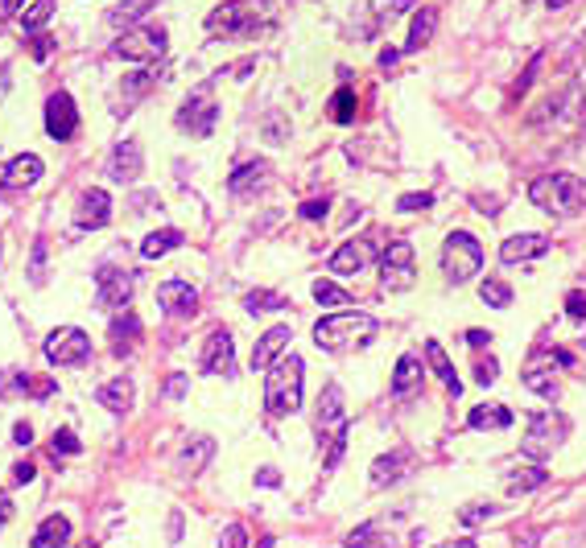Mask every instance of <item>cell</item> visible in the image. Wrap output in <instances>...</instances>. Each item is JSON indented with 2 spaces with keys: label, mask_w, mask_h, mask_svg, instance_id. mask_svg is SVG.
<instances>
[{
  "label": "cell",
  "mask_w": 586,
  "mask_h": 548,
  "mask_svg": "<svg viewBox=\"0 0 586 548\" xmlns=\"http://www.w3.org/2000/svg\"><path fill=\"white\" fill-rule=\"evenodd\" d=\"M326 112H331L334 124H352V120H355V91L352 87H339V91H334V99L326 103Z\"/></svg>",
  "instance_id": "8d00e7d4"
},
{
  "label": "cell",
  "mask_w": 586,
  "mask_h": 548,
  "mask_svg": "<svg viewBox=\"0 0 586 548\" xmlns=\"http://www.w3.org/2000/svg\"><path fill=\"white\" fill-rule=\"evenodd\" d=\"M42 157L37 153H21L13 157L9 165H0V194H9V190H29L37 178H42Z\"/></svg>",
  "instance_id": "5bb4252c"
},
{
  "label": "cell",
  "mask_w": 586,
  "mask_h": 548,
  "mask_svg": "<svg viewBox=\"0 0 586 548\" xmlns=\"http://www.w3.org/2000/svg\"><path fill=\"white\" fill-rule=\"evenodd\" d=\"M425 359H430L433 376H438V379H442V384H446V392H454V396L462 392L459 376H454V363L446 359V351H442V342H425Z\"/></svg>",
  "instance_id": "4dcf8cb0"
},
{
  "label": "cell",
  "mask_w": 586,
  "mask_h": 548,
  "mask_svg": "<svg viewBox=\"0 0 586 548\" xmlns=\"http://www.w3.org/2000/svg\"><path fill=\"white\" fill-rule=\"evenodd\" d=\"M211 454H215V441H211V437H194L190 445H182V454H178V470H182V475H199V470L207 466Z\"/></svg>",
  "instance_id": "f1b7e54d"
},
{
  "label": "cell",
  "mask_w": 586,
  "mask_h": 548,
  "mask_svg": "<svg viewBox=\"0 0 586 548\" xmlns=\"http://www.w3.org/2000/svg\"><path fill=\"white\" fill-rule=\"evenodd\" d=\"M467 342L479 351V347H487V342H492V334H483V330H467Z\"/></svg>",
  "instance_id": "9f6ffc18"
},
{
  "label": "cell",
  "mask_w": 586,
  "mask_h": 548,
  "mask_svg": "<svg viewBox=\"0 0 586 548\" xmlns=\"http://www.w3.org/2000/svg\"><path fill=\"white\" fill-rule=\"evenodd\" d=\"M479 297H483L492 309H508V306H512V289H508L504 280H483V285H479Z\"/></svg>",
  "instance_id": "60d3db41"
},
{
  "label": "cell",
  "mask_w": 586,
  "mask_h": 548,
  "mask_svg": "<svg viewBox=\"0 0 586 548\" xmlns=\"http://www.w3.org/2000/svg\"><path fill=\"white\" fill-rule=\"evenodd\" d=\"M492 515H496V507H492V504H471L467 512H459V524H467V528H475V524L492 520Z\"/></svg>",
  "instance_id": "ee69618b"
},
{
  "label": "cell",
  "mask_w": 586,
  "mask_h": 548,
  "mask_svg": "<svg viewBox=\"0 0 586 548\" xmlns=\"http://www.w3.org/2000/svg\"><path fill=\"white\" fill-rule=\"evenodd\" d=\"M55 379H34V376H21V371H0V396L13 400V396H50L55 392Z\"/></svg>",
  "instance_id": "ffe728a7"
},
{
  "label": "cell",
  "mask_w": 586,
  "mask_h": 548,
  "mask_svg": "<svg viewBox=\"0 0 586 548\" xmlns=\"http://www.w3.org/2000/svg\"><path fill=\"white\" fill-rule=\"evenodd\" d=\"M343 548H388V540H384V532H380L376 524H360L355 532H347Z\"/></svg>",
  "instance_id": "74e56055"
},
{
  "label": "cell",
  "mask_w": 586,
  "mask_h": 548,
  "mask_svg": "<svg viewBox=\"0 0 586 548\" xmlns=\"http://www.w3.org/2000/svg\"><path fill=\"white\" fill-rule=\"evenodd\" d=\"M108 219H112V198H108V190H100V186L83 190V194H79V207H74V223L95 231V227H108Z\"/></svg>",
  "instance_id": "9a60e30c"
},
{
  "label": "cell",
  "mask_w": 586,
  "mask_h": 548,
  "mask_svg": "<svg viewBox=\"0 0 586 548\" xmlns=\"http://www.w3.org/2000/svg\"><path fill=\"white\" fill-rule=\"evenodd\" d=\"M186 387H190L186 376H174L170 384H165V396H170V400H178V396H186Z\"/></svg>",
  "instance_id": "f5cc1de1"
},
{
  "label": "cell",
  "mask_w": 586,
  "mask_h": 548,
  "mask_svg": "<svg viewBox=\"0 0 586 548\" xmlns=\"http://www.w3.org/2000/svg\"><path fill=\"white\" fill-rule=\"evenodd\" d=\"M442 548H479L475 540H451V544H442Z\"/></svg>",
  "instance_id": "91938a15"
},
{
  "label": "cell",
  "mask_w": 586,
  "mask_h": 548,
  "mask_svg": "<svg viewBox=\"0 0 586 548\" xmlns=\"http://www.w3.org/2000/svg\"><path fill=\"white\" fill-rule=\"evenodd\" d=\"M219 548H248V528L243 524H227L223 536H219Z\"/></svg>",
  "instance_id": "f6af8a7d"
},
{
  "label": "cell",
  "mask_w": 586,
  "mask_h": 548,
  "mask_svg": "<svg viewBox=\"0 0 586 548\" xmlns=\"http://www.w3.org/2000/svg\"><path fill=\"white\" fill-rule=\"evenodd\" d=\"M326 198H310V202H302V219H310V223H318V219H326Z\"/></svg>",
  "instance_id": "681fc988"
},
{
  "label": "cell",
  "mask_w": 586,
  "mask_h": 548,
  "mask_svg": "<svg viewBox=\"0 0 586 548\" xmlns=\"http://www.w3.org/2000/svg\"><path fill=\"white\" fill-rule=\"evenodd\" d=\"M566 314L570 318H586V293L582 289H574V293L566 297Z\"/></svg>",
  "instance_id": "f907efd6"
},
{
  "label": "cell",
  "mask_w": 586,
  "mask_h": 548,
  "mask_svg": "<svg viewBox=\"0 0 586 548\" xmlns=\"http://www.w3.org/2000/svg\"><path fill=\"white\" fill-rule=\"evenodd\" d=\"M50 17H55V0H37V5H25V13H21V29H25V34H34V29H42Z\"/></svg>",
  "instance_id": "ab89813d"
},
{
  "label": "cell",
  "mask_w": 586,
  "mask_h": 548,
  "mask_svg": "<svg viewBox=\"0 0 586 548\" xmlns=\"http://www.w3.org/2000/svg\"><path fill=\"white\" fill-rule=\"evenodd\" d=\"M261 25V5L256 0H227L215 13H207V29L223 37H240V34H256Z\"/></svg>",
  "instance_id": "8992f818"
},
{
  "label": "cell",
  "mask_w": 586,
  "mask_h": 548,
  "mask_svg": "<svg viewBox=\"0 0 586 548\" xmlns=\"http://www.w3.org/2000/svg\"><path fill=\"white\" fill-rule=\"evenodd\" d=\"M116 54L124 63H154V58L165 54V29H154V25L128 29V34L116 37Z\"/></svg>",
  "instance_id": "9c48e42d"
},
{
  "label": "cell",
  "mask_w": 586,
  "mask_h": 548,
  "mask_svg": "<svg viewBox=\"0 0 586 548\" xmlns=\"http://www.w3.org/2000/svg\"><path fill=\"white\" fill-rule=\"evenodd\" d=\"M380 280H384V289H409L413 285V243H405V240L388 243L384 260H380Z\"/></svg>",
  "instance_id": "30bf717a"
},
{
  "label": "cell",
  "mask_w": 586,
  "mask_h": 548,
  "mask_svg": "<svg viewBox=\"0 0 586 548\" xmlns=\"http://www.w3.org/2000/svg\"><path fill=\"white\" fill-rule=\"evenodd\" d=\"M524 387H532V392H541L545 400H558V384H553L550 376H545V371H524Z\"/></svg>",
  "instance_id": "b9f144b4"
},
{
  "label": "cell",
  "mask_w": 586,
  "mask_h": 548,
  "mask_svg": "<svg viewBox=\"0 0 586 548\" xmlns=\"http://www.w3.org/2000/svg\"><path fill=\"white\" fill-rule=\"evenodd\" d=\"M136 342H141V318H136L133 309H120V314L112 318V351L133 355Z\"/></svg>",
  "instance_id": "7402d4cb"
},
{
  "label": "cell",
  "mask_w": 586,
  "mask_h": 548,
  "mask_svg": "<svg viewBox=\"0 0 586 548\" xmlns=\"http://www.w3.org/2000/svg\"><path fill=\"white\" fill-rule=\"evenodd\" d=\"M141 165H144L141 141H124V144H116V153H112V161H108V173L120 181V186H124V181L141 178Z\"/></svg>",
  "instance_id": "44dd1931"
},
{
  "label": "cell",
  "mask_w": 586,
  "mask_h": 548,
  "mask_svg": "<svg viewBox=\"0 0 586 548\" xmlns=\"http://www.w3.org/2000/svg\"><path fill=\"white\" fill-rule=\"evenodd\" d=\"M178 243H182V231L165 227V231H154L149 240L141 243V256H144V260H162L165 252H174V248H178Z\"/></svg>",
  "instance_id": "d6a6232c"
},
{
  "label": "cell",
  "mask_w": 586,
  "mask_h": 548,
  "mask_svg": "<svg viewBox=\"0 0 586 548\" xmlns=\"http://www.w3.org/2000/svg\"><path fill=\"white\" fill-rule=\"evenodd\" d=\"M302 379H306V363L302 355H281L264 376V408L269 416H289L302 408Z\"/></svg>",
  "instance_id": "6da1fadb"
},
{
  "label": "cell",
  "mask_w": 586,
  "mask_h": 548,
  "mask_svg": "<svg viewBox=\"0 0 586 548\" xmlns=\"http://www.w3.org/2000/svg\"><path fill=\"white\" fill-rule=\"evenodd\" d=\"M475 379H479V384H496V379H500V363L496 359H479L475 363Z\"/></svg>",
  "instance_id": "7dc6e473"
},
{
  "label": "cell",
  "mask_w": 586,
  "mask_h": 548,
  "mask_svg": "<svg viewBox=\"0 0 586 548\" xmlns=\"http://www.w3.org/2000/svg\"><path fill=\"white\" fill-rule=\"evenodd\" d=\"M401 58V50H384V54H380V66H392Z\"/></svg>",
  "instance_id": "680465c9"
},
{
  "label": "cell",
  "mask_w": 586,
  "mask_h": 548,
  "mask_svg": "<svg viewBox=\"0 0 586 548\" xmlns=\"http://www.w3.org/2000/svg\"><path fill=\"white\" fill-rule=\"evenodd\" d=\"M372 260V243L368 240H352V243H339L331 256V272H360L363 264Z\"/></svg>",
  "instance_id": "cb8c5ba5"
},
{
  "label": "cell",
  "mask_w": 586,
  "mask_h": 548,
  "mask_svg": "<svg viewBox=\"0 0 586 548\" xmlns=\"http://www.w3.org/2000/svg\"><path fill=\"white\" fill-rule=\"evenodd\" d=\"M422 359L417 355H401L397 359V371H392V396H409L417 392V384H422Z\"/></svg>",
  "instance_id": "83f0119b"
},
{
  "label": "cell",
  "mask_w": 586,
  "mask_h": 548,
  "mask_svg": "<svg viewBox=\"0 0 586 548\" xmlns=\"http://www.w3.org/2000/svg\"><path fill=\"white\" fill-rule=\"evenodd\" d=\"M45 359L55 367H79L91 359V338L79 326H58L50 338H45Z\"/></svg>",
  "instance_id": "ba28073f"
},
{
  "label": "cell",
  "mask_w": 586,
  "mask_h": 548,
  "mask_svg": "<svg viewBox=\"0 0 586 548\" xmlns=\"http://www.w3.org/2000/svg\"><path fill=\"white\" fill-rule=\"evenodd\" d=\"M133 396H136V387H133V379H112V384H104L100 392H95V400H100L108 413H128L133 408Z\"/></svg>",
  "instance_id": "4316f807"
},
{
  "label": "cell",
  "mask_w": 586,
  "mask_h": 548,
  "mask_svg": "<svg viewBox=\"0 0 586 548\" xmlns=\"http://www.w3.org/2000/svg\"><path fill=\"white\" fill-rule=\"evenodd\" d=\"M128 297H133V272L104 264V269L95 272V301H100L104 309H124Z\"/></svg>",
  "instance_id": "8fae6325"
},
{
  "label": "cell",
  "mask_w": 586,
  "mask_h": 548,
  "mask_svg": "<svg viewBox=\"0 0 586 548\" xmlns=\"http://www.w3.org/2000/svg\"><path fill=\"white\" fill-rule=\"evenodd\" d=\"M471 429H508L512 425V408L504 405H475L467 416Z\"/></svg>",
  "instance_id": "f546056e"
},
{
  "label": "cell",
  "mask_w": 586,
  "mask_h": 548,
  "mask_svg": "<svg viewBox=\"0 0 586 548\" xmlns=\"http://www.w3.org/2000/svg\"><path fill=\"white\" fill-rule=\"evenodd\" d=\"M203 371H207V376H232L235 371V342L223 326L211 330L207 342H203Z\"/></svg>",
  "instance_id": "4fadbf2b"
},
{
  "label": "cell",
  "mask_w": 586,
  "mask_h": 548,
  "mask_svg": "<svg viewBox=\"0 0 586 548\" xmlns=\"http://www.w3.org/2000/svg\"><path fill=\"white\" fill-rule=\"evenodd\" d=\"M256 483H261V486H281V475L273 466H264L261 475H256Z\"/></svg>",
  "instance_id": "11a10c76"
},
{
  "label": "cell",
  "mask_w": 586,
  "mask_h": 548,
  "mask_svg": "<svg viewBox=\"0 0 586 548\" xmlns=\"http://www.w3.org/2000/svg\"><path fill=\"white\" fill-rule=\"evenodd\" d=\"M479 269H483V248H479L475 235L467 231H451L442 243V272L454 280V285H462V280L479 277Z\"/></svg>",
  "instance_id": "277c9868"
},
{
  "label": "cell",
  "mask_w": 586,
  "mask_h": 548,
  "mask_svg": "<svg viewBox=\"0 0 586 548\" xmlns=\"http://www.w3.org/2000/svg\"><path fill=\"white\" fill-rule=\"evenodd\" d=\"M29 280H34V285H42L45 280V243L42 240L34 243V269H29Z\"/></svg>",
  "instance_id": "c3c4849f"
},
{
  "label": "cell",
  "mask_w": 586,
  "mask_h": 548,
  "mask_svg": "<svg viewBox=\"0 0 586 548\" xmlns=\"http://www.w3.org/2000/svg\"><path fill=\"white\" fill-rule=\"evenodd\" d=\"M219 120V108H215V91H211V83H199V87L186 95V103H182L178 112V128L190 136H211V128H215Z\"/></svg>",
  "instance_id": "52a82bcc"
},
{
  "label": "cell",
  "mask_w": 586,
  "mask_h": 548,
  "mask_svg": "<svg viewBox=\"0 0 586 548\" xmlns=\"http://www.w3.org/2000/svg\"><path fill=\"white\" fill-rule=\"evenodd\" d=\"M243 309L248 314H273V309H285V297L273 293V289H253V293L243 297Z\"/></svg>",
  "instance_id": "d590c367"
},
{
  "label": "cell",
  "mask_w": 586,
  "mask_h": 548,
  "mask_svg": "<svg viewBox=\"0 0 586 548\" xmlns=\"http://www.w3.org/2000/svg\"><path fill=\"white\" fill-rule=\"evenodd\" d=\"M13 441H17V445H29V441H34V429H29L25 421H17L13 425Z\"/></svg>",
  "instance_id": "db71d44e"
},
{
  "label": "cell",
  "mask_w": 586,
  "mask_h": 548,
  "mask_svg": "<svg viewBox=\"0 0 586 548\" xmlns=\"http://www.w3.org/2000/svg\"><path fill=\"white\" fill-rule=\"evenodd\" d=\"M433 29H438V13H433V9H417L413 13V25H409L405 50H422V45H430Z\"/></svg>",
  "instance_id": "1f68e13d"
},
{
  "label": "cell",
  "mask_w": 586,
  "mask_h": 548,
  "mask_svg": "<svg viewBox=\"0 0 586 548\" xmlns=\"http://www.w3.org/2000/svg\"><path fill=\"white\" fill-rule=\"evenodd\" d=\"M314 301L326 309H339V306H352V293L339 285H331V280H314Z\"/></svg>",
  "instance_id": "f35d334b"
},
{
  "label": "cell",
  "mask_w": 586,
  "mask_h": 548,
  "mask_svg": "<svg viewBox=\"0 0 586 548\" xmlns=\"http://www.w3.org/2000/svg\"><path fill=\"white\" fill-rule=\"evenodd\" d=\"M529 202L532 207H541L545 215H558V219H570L586 207V186L582 178L574 173H545L529 186Z\"/></svg>",
  "instance_id": "7a4b0ae2"
},
{
  "label": "cell",
  "mask_w": 586,
  "mask_h": 548,
  "mask_svg": "<svg viewBox=\"0 0 586 548\" xmlns=\"http://www.w3.org/2000/svg\"><path fill=\"white\" fill-rule=\"evenodd\" d=\"M561 5H566V0H550V9H561Z\"/></svg>",
  "instance_id": "6125c7cd"
},
{
  "label": "cell",
  "mask_w": 586,
  "mask_h": 548,
  "mask_svg": "<svg viewBox=\"0 0 586 548\" xmlns=\"http://www.w3.org/2000/svg\"><path fill=\"white\" fill-rule=\"evenodd\" d=\"M561 437H566V416H558L553 408H541V413L529 416V433H524L521 450L529 454L532 462H545L553 450H558Z\"/></svg>",
  "instance_id": "5b68a950"
},
{
  "label": "cell",
  "mask_w": 586,
  "mask_h": 548,
  "mask_svg": "<svg viewBox=\"0 0 586 548\" xmlns=\"http://www.w3.org/2000/svg\"><path fill=\"white\" fill-rule=\"evenodd\" d=\"M50 45H55L50 37H37V42H34V58H50Z\"/></svg>",
  "instance_id": "6f0895ef"
},
{
  "label": "cell",
  "mask_w": 586,
  "mask_h": 548,
  "mask_svg": "<svg viewBox=\"0 0 586 548\" xmlns=\"http://www.w3.org/2000/svg\"><path fill=\"white\" fill-rule=\"evenodd\" d=\"M409 462H413V450H409V445H401V450H392V454H384V458H376V462H372V486L397 483L401 470H405Z\"/></svg>",
  "instance_id": "484cf974"
},
{
  "label": "cell",
  "mask_w": 586,
  "mask_h": 548,
  "mask_svg": "<svg viewBox=\"0 0 586 548\" xmlns=\"http://www.w3.org/2000/svg\"><path fill=\"white\" fill-rule=\"evenodd\" d=\"M264 186H269V165L264 161H248L227 178V190H232L235 198H248L253 190H264Z\"/></svg>",
  "instance_id": "d4e9b609"
},
{
  "label": "cell",
  "mask_w": 586,
  "mask_h": 548,
  "mask_svg": "<svg viewBox=\"0 0 586 548\" xmlns=\"http://www.w3.org/2000/svg\"><path fill=\"white\" fill-rule=\"evenodd\" d=\"M157 0H116V9L108 13L112 25H136V21L144 17V13L154 9Z\"/></svg>",
  "instance_id": "836d02e7"
},
{
  "label": "cell",
  "mask_w": 586,
  "mask_h": 548,
  "mask_svg": "<svg viewBox=\"0 0 586 548\" xmlns=\"http://www.w3.org/2000/svg\"><path fill=\"white\" fill-rule=\"evenodd\" d=\"M45 132L55 141H71L79 132V112H74V99L66 91H55L45 99Z\"/></svg>",
  "instance_id": "7c38bea8"
},
{
  "label": "cell",
  "mask_w": 586,
  "mask_h": 548,
  "mask_svg": "<svg viewBox=\"0 0 586 548\" xmlns=\"http://www.w3.org/2000/svg\"><path fill=\"white\" fill-rule=\"evenodd\" d=\"M376 318L372 314H355V309H347V314H331L323 318V322L314 326V342L323 347V351H352V347H363V342H372V334H376Z\"/></svg>",
  "instance_id": "3957f363"
},
{
  "label": "cell",
  "mask_w": 586,
  "mask_h": 548,
  "mask_svg": "<svg viewBox=\"0 0 586 548\" xmlns=\"http://www.w3.org/2000/svg\"><path fill=\"white\" fill-rule=\"evenodd\" d=\"M34 462H17V466H13V486H25V483H34Z\"/></svg>",
  "instance_id": "816d5d0a"
},
{
  "label": "cell",
  "mask_w": 586,
  "mask_h": 548,
  "mask_svg": "<svg viewBox=\"0 0 586 548\" xmlns=\"http://www.w3.org/2000/svg\"><path fill=\"white\" fill-rule=\"evenodd\" d=\"M71 544V520L66 515H45L42 524H37L34 540H29V548H66Z\"/></svg>",
  "instance_id": "603a6c76"
},
{
  "label": "cell",
  "mask_w": 586,
  "mask_h": 548,
  "mask_svg": "<svg viewBox=\"0 0 586 548\" xmlns=\"http://www.w3.org/2000/svg\"><path fill=\"white\" fill-rule=\"evenodd\" d=\"M347 429V413H343V387L326 384L318 396V433H343Z\"/></svg>",
  "instance_id": "e0dca14e"
},
{
  "label": "cell",
  "mask_w": 586,
  "mask_h": 548,
  "mask_svg": "<svg viewBox=\"0 0 586 548\" xmlns=\"http://www.w3.org/2000/svg\"><path fill=\"white\" fill-rule=\"evenodd\" d=\"M550 483V475H545L541 466H524V470H512L508 475V494H524V491H537V486Z\"/></svg>",
  "instance_id": "e575fe53"
},
{
  "label": "cell",
  "mask_w": 586,
  "mask_h": 548,
  "mask_svg": "<svg viewBox=\"0 0 586 548\" xmlns=\"http://www.w3.org/2000/svg\"><path fill=\"white\" fill-rule=\"evenodd\" d=\"M0 5H5V13H17L21 5H25V0H0Z\"/></svg>",
  "instance_id": "94428289"
},
{
  "label": "cell",
  "mask_w": 586,
  "mask_h": 548,
  "mask_svg": "<svg viewBox=\"0 0 586 548\" xmlns=\"http://www.w3.org/2000/svg\"><path fill=\"white\" fill-rule=\"evenodd\" d=\"M289 342H293V330H289V326H273V330H264L261 342L253 347V371H269L273 363L285 355Z\"/></svg>",
  "instance_id": "ac0fdd59"
},
{
  "label": "cell",
  "mask_w": 586,
  "mask_h": 548,
  "mask_svg": "<svg viewBox=\"0 0 586 548\" xmlns=\"http://www.w3.org/2000/svg\"><path fill=\"white\" fill-rule=\"evenodd\" d=\"M550 252V240L537 231H524V235H512V240H504V248H500V260L504 264H521V260H537V256Z\"/></svg>",
  "instance_id": "d6986e66"
},
{
  "label": "cell",
  "mask_w": 586,
  "mask_h": 548,
  "mask_svg": "<svg viewBox=\"0 0 586 548\" xmlns=\"http://www.w3.org/2000/svg\"><path fill=\"white\" fill-rule=\"evenodd\" d=\"M157 301H162V309L170 318H190L199 309V293H194L186 280H162V285H157Z\"/></svg>",
  "instance_id": "2e32d148"
},
{
  "label": "cell",
  "mask_w": 586,
  "mask_h": 548,
  "mask_svg": "<svg viewBox=\"0 0 586 548\" xmlns=\"http://www.w3.org/2000/svg\"><path fill=\"white\" fill-rule=\"evenodd\" d=\"M50 450H55V458H58V454H79L83 445H79V437H74L71 429H55V437H50Z\"/></svg>",
  "instance_id": "7bdbcfd3"
},
{
  "label": "cell",
  "mask_w": 586,
  "mask_h": 548,
  "mask_svg": "<svg viewBox=\"0 0 586 548\" xmlns=\"http://www.w3.org/2000/svg\"><path fill=\"white\" fill-rule=\"evenodd\" d=\"M433 207V194H401L397 198V210H409V215H413V210H430Z\"/></svg>",
  "instance_id": "bcb514c9"
}]
</instances>
